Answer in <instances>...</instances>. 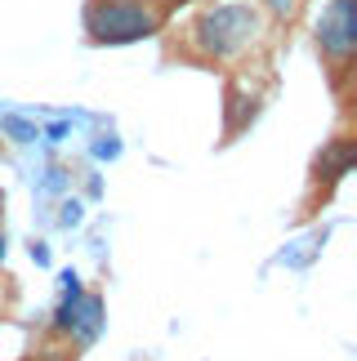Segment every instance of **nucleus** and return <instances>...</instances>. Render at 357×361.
Wrapping results in <instances>:
<instances>
[{
	"mask_svg": "<svg viewBox=\"0 0 357 361\" xmlns=\"http://www.w3.org/2000/svg\"><path fill=\"white\" fill-rule=\"evenodd\" d=\"M317 49L331 72H349L357 49V0H331L317 13Z\"/></svg>",
	"mask_w": 357,
	"mask_h": 361,
	"instance_id": "nucleus-3",
	"label": "nucleus"
},
{
	"mask_svg": "<svg viewBox=\"0 0 357 361\" xmlns=\"http://www.w3.org/2000/svg\"><path fill=\"white\" fill-rule=\"evenodd\" d=\"M0 134H5V138H13V143H36V138H40L36 121H27V116H13V112H5V116H0Z\"/></svg>",
	"mask_w": 357,
	"mask_h": 361,
	"instance_id": "nucleus-6",
	"label": "nucleus"
},
{
	"mask_svg": "<svg viewBox=\"0 0 357 361\" xmlns=\"http://www.w3.org/2000/svg\"><path fill=\"white\" fill-rule=\"evenodd\" d=\"M0 263H5V232H0Z\"/></svg>",
	"mask_w": 357,
	"mask_h": 361,
	"instance_id": "nucleus-12",
	"label": "nucleus"
},
{
	"mask_svg": "<svg viewBox=\"0 0 357 361\" xmlns=\"http://www.w3.org/2000/svg\"><path fill=\"white\" fill-rule=\"evenodd\" d=\"M0 210H5V197H0Z\"/></svg>",
	"mask_w": 357,
	"mask_h": 361,
	"instance_id": "nucleus-13",
	"label": "nucleus"
},
{
	"mask_svg": "<svg viewBox=\"0 0 357 361\" xmlns=\"http://www.w3.org/2000/svg\"><path fill=\"white\" fill-rule=\"evenodd\" d=\"M103 322H107V317H103V299L85 290V299H80V317H76V326H72V343H76L80 353L103 335Z\"/></svg>",
	"mask_w": 357,
	"mask_h": 361,
	"instance_id": "nucleus-4",
	"label": "nucleus"
},
{
	"mask_svg": "<svg viewBox=\"0 0 357 361\" xmlns=\"http://www.w3.org/2000/svg\"><path fill=\"white\" fill-rule=\"evenodd\" d=\"M353 161H357V147H353V138H335L331 147L317 157V178H326V183H335V178H344L353 170Z\"/></svg>",
	"mask_w": 357,
	"mask_h": 361,
	"instance_id": "nucleus-5",
	"label": "nucleus"
},
{
	"mask_svg": "<svg viewBox=\"0 0 357 361\" xmlns=\"http://www.w3.org/2000/svg\"><path fill=\"white\" fill-rule=\"evenodd\" d=\"M45 134H49V143H59V138L67 134V121H54V125H49V130H45Z\"/></svg>",
	"mask_w": 357,
	"mask_h": 361,
	"instance_id": "nucleus-11",
	"label": "nucleus"
},
{
	"mask_svg": "<svg viewBox=\"0 0 357 361\" xmlns=\"http://www.w3.org/2000/svg\"><path fill=\"white\" fill-rule=\"evenodd\" d=\"M80 219H85V210H80V201H63V214H59V224H63V228H76Z\"/></svg>",
	"mask_w": 357,
	"mask_h": 361,
	"instance_id": "nucleus-8",
	"label": "nucleus"
},
{
	"mask_svg": "<svg viewBox=\"0 0 357 361\" xmlns=\"http://www.w3.org/2000/svg\"><path fill=\"white\" fill-rule=\"evenodd\" d=\"M161 32V9L152 0H90L85 36L90 45H134Z\"/></svg>",
	"mask_w": 357,
	"mask_h": 361,
	"instance_id": "nucleus-2",
	"label": "nucleus"
},
{
	"mask_svg": "<svg viewBox=\"0 0 357 361\" xmlns=\"http://www.w3.org/2000/svg\"><path fill=\"white\" fill-rule=\"evenodd\" d=\"M116 152H121V143H116V138H103V143H94V157H107V161H112Z\"/></svg>",
	"mask_w": 357,
	"mask_h": 361,
	"instance_id": "nucleus-9",
	"label": "nucleus"
},
{
	"mask_svg": "<svg viewBox=\"0 0 357 361\" xmlns=\"http://www.w3.org/2000/svg\"><path fill=\"white\" fill-rule=\"evenodd\" d=\"M32 259H36V268H49V245H32Z\"/></svg>",
	"mask_w": 357,
	"mask_h": 361,
	"instance_id": "nucleus-10",
	"label": "nucleus"
},
{
	"mask_svg": "<svg viewBox=\"0 0 357 361\" xmlns=\"http://www.w3.org/2000/svg\"><path fill=\"white\" fill-rule=\"evenodd\" d=\"M295 9H299V0H268V13L277 23H286V18H295Z\"/></svg>",
	"mask_w": 357,
	"mask_h": 361,
	"instance_id": "nucleus-7",
	"label": "nucleus"
},
{
	"mask_svg": "<svg viewBox=\"0 0 357 361\" xmlns=\"http://www.w3.org/2000/svg\"><path fill=\"white\" fill-rule=\"evenodd\" d=\"M192 45L205 63H232L259 45V9L246 0H224L192 23Z\"/></svg>",
	"mask_w": 357,
	"mask_h": 361,
	"instance_id": "nucleus-1",
	"label": "nucleus"
}]
</instances>
